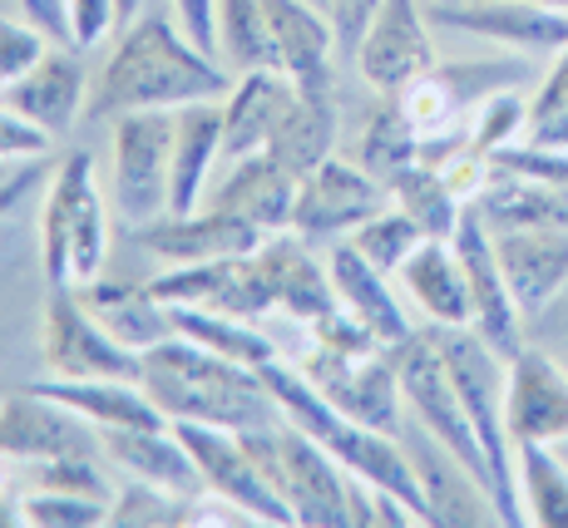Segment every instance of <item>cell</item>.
Masks as SVG:
<instances>
[{
    "mask_svg": "<svg viewBox=\"0 0 568 528\" xmlns=\"http://www.w3.org/2000/svg\"><path fill=\"white\" fill-rule=\"evenodd\" d=\"M332 149H336V90H297L267 153L292 179H302L322 159H332Z\"/></svg>",
    "mask_w": 568,
    "mask_h": 528,
    "instance_id": "32",
    "label": "cell"
},
{
    "mask_svg": "<svg viewBox=\"0 0 568 528\" xmlns=\"http://www.w3.org/2000/svg\"><path fill=\"white\" fill-rule=\"evenodd\" d=\"M40 173H45V169H40V159H30L26 169H20V173H10V179L0 183V217H6L10 207L20 203V197H26L30 189H36V179H40Z\"/></svg>",
    "mask_w": 568,
    "mask_h": 528,
    "instance_id": "50",
    "label": "cell"
},
{
    "mask_svg": "<svg viewBox=\"0 0 568 528\" xmlns=\"http://www.w3.org/2000/svg\"><path fill=\"white\" fill-rule=\"evenodd\" d=\"M40 361L60 380H139V351L109 336L74 287H50L45 296Z\"/></svg>",
    "mask_w": 568,
    "mask_h": 528,
    "instance_id": "8",
    "label": "cell"
},
{
    "mask_svg": "<svg viewBox=\"0 0 568 528\" xmlns=\"http://www.w3.org/2000/svg\"><path fill=\"white\" fill-rule=\"evenodd\" d=\"M326 272H332L336 302H342L352 316H362L371 332L381 336V346H400L406 336H415L406 306L396 302L386 272L371 267V262L352 247V242H332V252H326Z\"/></svg>",
    "mask_w": 568,
    "mask_h": 528,
    "instance_id": "27",
    "label": "cell"
},
{
    "mask_svg": "<svg viewBox=\"0 0 568 528\" xmlns=\"http://www.w3.org/2000/svg\"><path fill=\"white\" fill-rule=\"evenodd\" d=\"M139 242L144 252H154L169 267H189V262H217V257H237V252H253L267 242L262 227H253L247 217L227 213L217 203H203L199 213H163L154 223L139 227Z\"/></svg>",
    "mask_w": 568,
    "mask_h": 528,
    "instance_id": "18",
    "label": "cell"
},
{
    "mask_svg": "<svg viewBox=\"0 0 568 528\" xmlns=\"http://www.w3.org/2000/svg\"><path fill=\"white\" fill-rule=\"evenodd\" d=\"M297 370L342 415H352V420H362L381 435H400V405H406V395H400V370H396L390 346L371 351V356H336V351L312 346Z\"/></svg>",
    "mask_w": 568,
    "mask_h": 528,
    "instance_id": "10",
    "label": "cell"
},
{
    "mask_svg": "<svg viewBox=\"0 0 568 528\" xmlns=\"http://www.w3.org/2000/svg\"><path fill=\"white\" fill-rule=\"evenodd\" d=\"M262 10H267V30H272V45H277V70L297 90H336L332 16L322 6H312V0H262Z\"/></svg>",
    "mask_w": 568,
    "mask_h": 528,
    "instance_id": "21",
    "label": "cell"
},
{
    "mask_svg": "<svg viewBox=\"0 0 568 528\" xmlns=\"http://www.w3.org/2000/svg\"><path fill=\"white\" fill-rule=\"evenodd\" d=\"M0 104L16 109L30 124H40L50 139H64L90 109V74H84L74 45H50V54L36 70L0 90Z\"/></svg>",
    "mask_w": 568,
    "mask_h": 528,
    "instance_id": "19",
    "label": "cell"
},
{
    "mask_svg": "<svg viewBox=\"0 0 568 528\" xmlns=\"http://www.w3.org/2000/svg\"><path fill=\"white\" fill-rule=\"evenodd\" d=\"M223 159V99L179 109L173 124V179H169V213H199L207 197V173Z\"/></svg>",
    "mask_w": 568,
    "mask_h": 528,
    "instance_id": "26",
    "label": "cell"
},
{
    "mask_svg": "<svg viewBox=\"0 0 568 528\" xmlns=\"http://www.w3.org/2000/svg\"><path fill=\"white\" fill-rule=\"evenodd\" d=\"M396 277H400V287H406L410 302L430 316V326H469L475 322V302H469L460 252H455L445 237H425Z\"/></svg>",
    "mask_w": 568,
    "mask_h": 528,
    "instance_id": "28",
    "label": "cell"
},
{
    "mask_svg": "<svg viewBox=\"0 0 568 528\" xmlns=\"http://www.w3.org/2000/svg\"><path fill=\"white\" fill-rule=\"evenodd\" d=\"M0 494H6V469H0Z\"/></svg>",
    "mask_w": 568,
    "mask_h": 528,
    "instance_id": "54",
    "label": "cell"
},
{
    "mask_svg": "<svg viewBox=\"0 0 568 528\" xmlns=\"http://www.w3.org/2000/svg\"><path fill=\"white\" fill-rule=\"evenodd\" d=\"M390 207V189L366 173L362 163L322 159L312 173L297 179V203H292V233L302 242H336L352 237L366 217Z\"/></svg>",
    "mask_w": 568,
    "mask_h": 528,
    "instance_id": "9",
    "label": "cell"
},
{
    "mask_svg": "<svg viewBox=\"0 0 568 528\" xmlns=\"http://www.w3.org/2000/svg\"><path fill=\"white\" fill-rule=\"evenodd\" d=\"M307 332H312V346L336 351V356H371V351H386L381 346V336L371 332L362 316L346 312V306H332L326 316H316Z\"/></svg>",
    "mask_w": 568,
    "mask_h": 528,
    "instance_id": "44",
    "label": "cell"
},
{
    "mask_svg": "<svg viewBox=\"0 0 568 528\" xmlns=\"http://www.w3.org/2000/svg\"><path fill=\"white\" fill-rule=\"evenodd\" d=\"M227 64L193 45L169 16L149 10L114 35L100 80L90 84L84 119L104 124L134 109H189L203 99H227Z\"/></svg>",
    "mask_w": 568,
    "mask_h": 528,
    "instance_id": "1",
    "label": "cell"
},
{
    "mask_svg": "<svg viewBox=\"0 0 568 528\" xmlns=\"http://www.w3.org/2000/svg\"><path fill=\"white\" fill-rule=\"evenodd\" d=\"M109 257V203L94 179V153L70 149L50 173L40 207V262L50 287H84Z\"/></svg>",
    "mask_w": 568,
    "mask_h": 528,
    "instance_id": "4",
    "label": "cell"
},
{
    "mask_svg": "<svg viewBox=\"0 0 568 528\" xmlns=\"http://www.w3.org/2000/svg\"><path fill=\"white\" fill-rule=\"evenodd\" d=\"M539 6H549V10H564V16H568V0H539Z\"/></svg>",
    "mask_w": 568,
    "mask_h": 528,
    "instance_id": "53",
    "label": "cell"
},
{
    "mask_svg": "<svg viewBox=\"0 0 568 528\" xmlns=\"http://www.w3.org/2000/svg\"><path fill=\"white\" fill-rule=\"evenodd\" d=\"M109 124H114V213L129 227H144L169 213L179 109H134Z\"/></svg>",
    "mask_w": 568,
    "mask_h": 528,
    "instance_id": "7",
    "label": "cell"
},
{
    "mask_svg": "<svg viewBox=\"0 0 568 528\" xmlns=\"http://www.w3.org/2000/svg\"><path fill=\"white\" fill-rule=\"evenodd\" d=\"M559 109H568V45L559 50L554 70L544 74V84H539V90H534V99H529V124H539V119L559 114Z\"/></svg>",
    "mask_w": 568,
    "mask_h": 528,
    "instance_id": "49",
    "label": "cell"
},
{
    "mask_svg": "<svg viewBox=\"0 0 568 528\" xmlns=\"http://www.w3.org/2000/svg\"><path fill=\"white\" fill-rule=\"evenodd\" d=\"M100 449L124 479H144L173 494H203V475L173 425H124L100 430Z\"/></svg>",
    "mask_w": 568,
    "mask_h": 528,
    "instance_id": "23",
    "label": "cell"
},
{
    "mask_svg": "<svg viewBox=\"0 0 568 528\" xmlns=\"http://www.w3.org/2000/svg\"><path fill=\"white\" fill-rule=\"evenodd\" d=\"M479 217L489 233H509V227H568V189L564 183L524 179V173L495 169L485 193L475 197Z\"/></svg>",
    "mask_w": 568,
    "mask_h": 528,
    "instance_id": "30",
    "label": "cell"
},
{
    "mask_svg": "<svg viewBox=\"0 0 568 528\" xmlns=\"http://www.w3.org/2000/svg\"><path fill=\"white\" fill-rule=\"evenodd\" d=\"M505 420L515 445L568 439V370L544 351L524 346L505 370Z\"/></svg>",
    "mask_w": 568,
    "mask_h": 528,
    "instance_id": "17",
    "label": "cell"
},
{
    "mask_svg": "<svg viewBox=\"0 0 568 528\" xmlns=\"http://www.w3.org/2000/svg\"><path fill=\"white\" fill-rule=\"evenodd\" d=\"M430 332L440 341V356H445V366H450V380L465 400V415H469V425H475L479 449H485L489 499H495L499 524H509V528L529 524L524 499H519V479H515L519 445L505 420V370L509 366L489 351V341L479 336L475 326H430Z\"/></svg>",
    "mask_w": 568,
    "mask_h": 528,
    "instance_id": "3",
    "label": "cell"
},
{
    "mask_svg": "<svg viewBox=\"0 0 568 528\" xmlns=\"http://www.w3.org/2000/svg\"><path fill=\"white\" fill-rule=\"evenodd\" d=\"M524 139H529V104H524L515 90L489 94L485 104L469 114V144L485 153V159L509 144H524Z\"/></svg>",
    "mask_w": 568,
    "mask_h": 528,
    "instance_id": "40",
    "label": "cell"
},
{
    "mask_svg": "<svg viewBox=\"0 0 568 528\" xmlns=\"http://www.w3.org/2000/svg\"><path fill=\"white\" fill-rule=\"evenodd\" d=\"M519 499L529 524L568 528V465L554 445H519Z\"/></svg>",
    "mask_w": 568,
    "mask_h": 528,
    "instance_id": "37",
    "label": "cell"
},
{
    "mask_svg": "<svg viewBox=\"0 0 568 528\" xmlns=\"http://www.w3.org/2000/svg\"><path fill=\"white\" fill-rule=\"evenodd\" d=\"M519 60H465V64H435L425 70L415 84H406L396 99L406 104V114L415 119V129L425 134H445V129H465L469 114L485 104L489 94L515 90L524 80Z\"/></svg>",
    "mask_w": 568,
    "mask_h": 528,
    "instance_id": "13",
    "label": "cell"
},
{
    "mask_svg": "<svg viewBox=\"0 0 568 528\" xmlns=\"http://www.w3.org/2000/svg\"><path fill=\"white\" fill-rule=\"evenodd\" d=\"M529 144L564 149L568 153V109H559V114H549V119H539V124H529Z\"/></svg>",
    "mask_w": 568,
    "mask_h": 528,
    "instance_id": "51",
    "label": "cell"
},
{
    "mask_svg": "<svg viewBox=\"0 0 568 528\" xmlns=\"http://www.w3.org/2000/svg\"><path fill=\"white\" fill-rule=\"evenodd\" d=\"M173 16L193 45L217 54V0H173Z\"/></svg>",
    "mask_w": 568,
    "mask_h": 528,
    "instance_id": "48",
    "label": "cell"
},
{
    "mask_svg": "<svg viewBox=\"0 0 568 528\" xmlns=\"http://www.w3.org/2000/svg\"><path fill=\"white\" fill-rule=\"evenodd\" d=\"M312 6H322V10H326V0H312Z\"/></svg>",
    "mask_w": 568,
    "mask_h": 528,
    "instance_id": "55",
    "label": "cell"
},
{
    "mask_svg": "<svg viewBox=\"0 0 568 528\" xmlns=\"http://www.w3.org/2000/svg\"><path fill=\"white\" fill-rule=\"evenodd\" d=\"M139 385L169 415V425H223V430H253L282 420L267 380L257 366L227 361L189 336H169L139 351Z\"/></svg>",
    "mask_w": 568,
    "mask_h": 528,
    "instance_id": "2",
    "label": "cell"
},
{
    "mask_svg": "<svg viewBox=\"0 0 568 528\" xmlns=\"http://www.w3.org/2000/svg\"><path fill=\"white\" fill-rule=\"evenodd\" d=\"M390 203L406 207L415 223L425 227V237H455V223H460L465 213V197L445 183L440 169H430V163H410L406 173H400L396 183H390Z\"/></svg>",
    "mask_w": 568,
    "mask_h": 528,
    "instance_id": "36",
    "label": "cell"
},
{
    "mask_svg": "<svg viewBox=\"0 0 568 528\" xmlns=\"http://www.w3.org/2000/svg\"><path fill=\"white\" fill-rule=\"evenodd\" d=\"M173 430H179V439L189 445L207 494H217V499L237 504L243 514H253V524H277V528L292 524V509L282 504V494L272 489L267 475L257 469V459L247 455V445H243L237 430H223V425H193V420H179Z\"/></svg>",
    "mask_w": 568,
    "mask_h": 528,
    "instance_id": "12",
    "label": "cell"
},
{
    "mask_svg": "<svg viewBox=\"0 0 568 528\" xmlns=\"http://www.w3.org/2000/svg\"><path fill=\"white\" fill-rule=\"evenodd\" d=\"M30 489H64V494H90V499H109V479L100 475L94 455H64L45 459V465H26Z\"/></svg>",
    "mask_w": 568,
    "mask_h": 528,
    "instance_id": "42",
    "label": "cell"
},
{
    "mask_svg": "<svg viewBox=\"0 0 568 528\" xmlns=\"http://www.w3.org/2000/svg\"><path fill=\"white\" fill-rule=\"evenodd\" d=\"M114 6H119V30H124L129 20L144 16V0H114Z\"/></svg>",
    "mask_w": 568,
    "mask_h": 528,
    "instance_id": "52",
    "label": "cell"
},
{
    "mask_svg": "<svg viewBox=\"0 0 568 528\" xmlns=\"http://www.w3.org/2000/svg\"><path fill=\"white\" fill-rule=\"evenodd\" d=\"M450 247L460 252V267H465V282H469V302H475V322L469 326H475V332L489 341V351L509 366V361L524 351V312H519L515 292H509L505 267H499L495 233H489V223L479 217L475 203H465Z\"/></svg>",
    "mask_w": 568,
    "mask_h": 528,
    "instance_id": "11",
    "label": "cell"
},
{
    "mask_svg": "<svg viewBox=\"0 0 568 528\" xmlns=\"http://www.w3.org/2000/svg\"><path fill=\"white\" fill-rule=\"evenodd\" d=\"M189 499L193 494H173L159 489V484L129 479L109 499V528H179L189 524Z\"/></svg>",
    "mask_w": 568,
    "mask_h": 528,
    "instance_id": "39",
    "label": "cell"
},
{
    "mask_svg": "<svg viewBox=\"0 0 568 528\" xmlns=\"http://www.w3.org/2000/svg\"><path fill=\"white\" fill-rule=\"evenodd\" d=\"M435 64L440 60H435L430 16L420 10V0H386L356 45V70L376 94H400Z\"/></svg>",
    "mask_w": 568,
    "mask_h": 528,
    "instance_id": "15",
    "label": "cell"
},
{
    "mask_svg": "<svg viewBox=\"0 0 568 528\" xmlns=\"http://www.w3.org/2000/svg\"><path fill=\"white\" fill-rule=\"evenodd\" d=\"M297 99V84L282 70H247L243 80H233V90L223 99V159L217 163H237L247 153H262L277 134L282 114Z\"/></svg>",
    "mask_w": 568,
    "mask_h": 528,
    "instance_id": "24",
    "label": "cell"
},
{
    "mask_svg": "<svg viewBox=\"0 0 568 528\" xmlns=\"http://www.w3.org/2000/svg\"><path fill=\"white\" fill-rule=\"evenodd\" d=\"M40 395H54L70 405L74 415L94 425V430H124V425H169V415L144 395L139 380H36Z\"/></svg>",
    "mask_w": 568,
    "mask_h": 528,
    "instance_id": "31",
    "label": "cell"
},
{
    "mask_svg": "<svg viewBox=\"0 0 568 528\" xmlns=\"http://www.w3.org/2000/svg\"><path fill=\"white\" fill-rule=\"evenodd\" d=\"M100 449V430L84 415H74L70 405H60L54 395L10 390L0 400V459L16 465H45V459L64 455H94Z\"/></svg>",
    "mask_w": 568,
    "mask_h": 528,
    "instance_id": "14",
    "label": "cell"
},
{
    "mask_svg": "<svg viewBox=\"0 0 568 528\" xmlns=\"http://www.w3.org/2000/svg\"><path fill=\"white\" fill-rule=\"evenodd\" d=\"M425 16L440 30H465L489 45L529 54H559L568 45V16L539 0H435Z\"/></svg>",
    "mask_w": 568,
    "mask_h": 528,
    "instance_id": "16",
    "label": "cell"
},
{
    "mask_svg": "<svg viewBox=\"0 0 568 528\" xmlns=\"http://www.w3.org/2000/svg\"><path fill=\"white\" fill-rule=\"evenodd\" d=\"M356 163H362L366 173H376L386 189L410 163H420V129H415V119L406 114V104H400L396 94H381V104L366 114Z\"/></svg>",
    "mask_w": 568,
    "mask_h": 528,
    "instance_id": "33",
    "label": "cell"
},
{
    "mask_svg": "<svg viewBox=\"0 0 568 528\" xmlns=\"http://www.w3.org/2000/svg\"><path fill=\"white\" fill-rule=\"evenodd\" d=\"M0 183H6V179H0Z\"/></svg>",
    "mask_w": 568,
    "mask_h": 528,
    "instance_id": "56",
    "label": "cell"
},
{
    "mask_svg": "<svg viewBox=\"0 0 568 528\" xmlns=\"http://www.w3.org/2000/svg\"><path fill=\"white\" fill-rule=\"evenodd\" d=\"M26 528H100L109 524V499L90 494H64V489H30L20 499Z\"/></svg>",
    "mask_w": 568,
    "mask_h": 528,
    "instance_id": "41",
    "label": "cell"
},
{
    "mask_svg": "<svg viewBox=\"0 0 568 528\" xmlns=\"http://www.w3.org/2000/svg\"><path fill=\"white\" fill-rule=\"evenodd\" d=\"M169 312H173L179 336L199 341V346L217 351V356L243 361V366H267V361H277V346L267 341V332H257L243 316L207 312V306H183V302H169Z\"/></svg>",
    "mask_w": 568,
    "mask_h": 528,
    "instance_id": "34",
    "label": "cell"
},
{
    "mask_svg": "<svg viewBox=\"0 0 568 528\" xmlns=\"http://www.w3.org/2000/svg\"><path fill=\"white\" fill-rule=\"evenodd\" d=\"M54 40L30 20H0V90L30 74L50 54Z\"/></svg>",
    "mask_w": 568,
    "mask_h": 528,
    "instance_id": "43",
    "label": "cell"
},
{
    "mask_svg": "<svg viewBox=\"0 0 568 528\" xmlns=\"http://www.w3.org/2000/svg\"><path fill=\"white\" fill-rule=\"evenodd\" d=\"M54 139L40 124L20 119L16 109L0 104V163H30V159H45Z\"/></svg>",
    "mask_w": 568,
    "mask_h": 528,
    "instance_id": "45",
    "label": "cell"
},
{
    "mask_svg": "<svg viewBox=\"0 0 568 528\" xmlns=\"http://www.w3.org/2000/svg\"><path fill=\"white\" fill-rule=\"evenodd\" d=\"M406 455H410V465H415V479H420V489H425L430 524H445V528L499 524L489 489L475 475H469V469L430 430H425V425H420V435H410Z\"/></svg>",
    "mask_w": 568,
    "mask_h": 528,
    "instance_id": "20",
    "label": "cell"
},
{
    "mask_svg": "<svg viewBox=\"0 0 568 528\" xmlns=\"http://www.w3.org/2000/svg\"><path fill=\"white\" fill-rule=\"evenodd\" d=\"M400 370V395H406V410L415 415V425H425L455 459L489 489V465H485V449L475 439V425L465 415V400L450 380V366L440 356V341L435 332H415L400 346H390Z\"/></svg>",
    "mask_w": 568,
    "mask_h": 528,
    "instance_id": "6",
    "label": "cell"
},
{
    "mask_svg": "<svg viewBox=\"0 0 568 528\" xmlns=\"http://www.w3.org/2000/svg\"><path fill=\"white\" fill-rule=\"evenodd\" d=\"M203 203L227 207V213L247 217V223L262 227V233L272 237V233H287V227H292L297 179H292V173L282 169V163L272 159L267 149H262V153H247V159L227 163L223 183H217V189L207 193Z\"/></svg>",
    "mask_w": 568,
    "mask_h": 528,
    "instance_id": "25",
    "label": "cell"
},
{
    "mask_svg": "<svg viewBox=\"0 0 568 528\" xmlns=\"http://www.w3.org/2000/svg\"><path fill=\"white\" fill-rule=\"evenodd\" d=\"M346 242H352V247L362 252L371 267H381L386 277H396V272L406 267L410 252L425 242V227L415 223L406 207H381V213H376V217H366V223L356 227V233L346 237Z\"/></svg>",
    "mask_w": 568,
    "mask_h": 528,
    "instance_id": "38",
    "label": "cell"
},
{
    "mask_svg": "<svg viewBox=\"0 0 568 528\" xmlns=\"http://www.w3.org/2000/svg\"><path fill=\"white\" fill-rule=\"evenodd\" d=\"M495 252L524 322L568 287V227H509L495 233Z\"/></svg>",
    "mask_w": 568,
    "mask_h": 528,
    "instance_id": "22",
    "label": "cell"
},
{
    "mask_svg": "<svg viewBox=\"0 0 568 528\" xmlns=\"http://www.w3.org/2000/svg\"><path fill=\"white\" fill-rule=\"evenodd\" d=\"M247 445V455L257 459V469L267 484L282 494V504L292 509V524L302 528H356L352 519V469L332 455L326 445H316L307 430H297L292 420H272L237 430Z\"/></svg>",
    "mask_w": 568,
    "mask_h": 528,
    "instance_id": "5",
    "label": "cell"
},
{
    "mask_svg": "<svg viewBox=\"0 0 568 528\" xmlns=\"http://www.w3.org/2000/svg\"><path fill=\"white\" fill-rule=\"evenodd\" d=\"M381 6H386V0H326V16H332V30H336V50L356 54V45H362V35L371 30Z\"/></svg>",
    "mask_w": 568,
    "mask_h": 528,
    "instance_id": "47",
    "label": "cell"
},
{
    "mask_svg": "<svg viewBox=\"0 0 568 528\" xmlns=\"http://www.w3.org/2000/svg\"><path fill=\"white\" fill-rule=\"evenodd\" d=\"M74 292H80V302L104 322L109 336H119L134 351H149V346H159V341L179 336L169 302L149 292V282H100L94 277Z\"/></svg>",
    "mask_w": 568,
    "mask_h": 528,
    "instance_id": "29",
    "label": "cell"
},
{
    "mask_svg": "<svg viewBox=\"0 0 568 528\" xmlns=\"http://www.w3.org/2000/svg\"><path fill=\"white\" fill-rule=\"evenodd\" d=\"M70 35L74 50L100 45L104 35H119V6L114 0H70Z\"/></svg>",
    "mask_w": 568,
    "mask_h": 528,
    "instance_id": "46",
    "label": "cell"
},
{
    "mask_svg": "<svg viewBox=\"0 0 568 528\" xmlns=\"http://www.w3.org/2000/svg\"><path fill=\"white\" fill-rule=\"evenodd\" d=\"M217 60L233 64L237 74L247 70H277V45L267 30L262 0H217Z\"/></svg>",
    "mask_w": 568,
    "mask_h": 528,
    "instance_id": "35",
    "label": "cell"
}]
</instances>
